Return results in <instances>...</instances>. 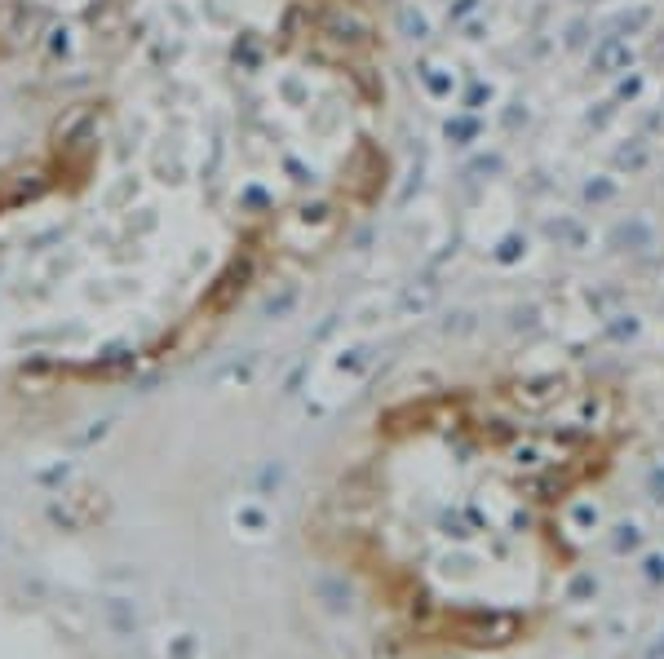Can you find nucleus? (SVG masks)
<instances>
[{
  "mask_svg": "<svg viewBox=\"0 0 664 659\" xmlns=\"http://www.w3.org/2000/svg\"><path fill=\"white\" fill-rule=\"evenodd\" d=\"M443 456L412 442L372 451L328 501V549L403 659H505L536 646L581 576L576 513L602 460H585L581 412L563 434H505L474 451L435 421Z\"/></svg>",
  "mask_w": 664,
  "mask_h": 659,
  "instance_id": "f257e3e1",
  "label": "nucleus"
},
{
  "mask_svg": "<svg viewBox=\"0 0 664 659\" xmlns=\"http://www.w3.org/2000/svg\"><path fill=\"white\" fill-rule=\"evenodd\" d=\"M616 63H629V45H620L616 36H607V40H602V54H598V67L611 72Z\"/></svg>",
  "mask_w": 664,
  "mask_h": 659,
  "instance_id": "f03ea898",
  "label": "nucleus"
}]
</instances>
